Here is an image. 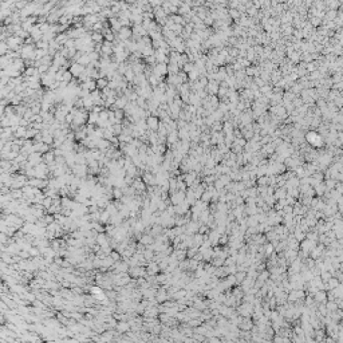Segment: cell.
Listing matches in <instances>:
<instances>
[{"label": "cell", "mask_w": 343, "mask_h": 343, "mask_svg": "<svg viewBox=\"0 0 343 343\" xmlns=\"http://www.w3.org/2000/svg\"><path fill=\"white\" fill-rule=\"evenodd\" d=\"M160 119L158 117H154V115H150V117L146 118V123H148V128L150 130H153V132H157L160 128Z\"/></svg>", "instance_id": "1"}, {"label": "cell", "mask_w": 343, "mask_h": 343, "mask_svg": "<svg viewBox=\"0 0 343 343\" xmlns=\"http://www.w3.org/2000/svg\"><path fill=\"white\" fill-rule=\"evenodd\" d=\"M153 72L156 75H158V76H164V75H166L168 74V64L166 63H156L154 64V70H153Z\"/></svg>", "instance_id": "2"}, {"label": "cell", "mask_w": 343, "mask_h": 343, "mask_svg": "<svg viewBox=\"0 0 343 343\" xmlns=\"http://www.w3.org/2000/svg\"><path fill=\"white\" fill-rule=\"evenodd\" d=\"M84 70H86V68H84L83 64L76 63V62H75V63H72L71 66H70V68H68V71H70L71 74L75 76V78H78V76H79L80 74H82V72H83Z\"/></svg>", "instance_id": "3"}, {"label": "cell", "mask_w": 343, "mask_h": 343, "mask_svg": "<svg viewBox=\"0 0 343 343\" xmlns=\"http://www.w3.org/2000/svg\"><path fill=\"white\" fill-rule=\"evenodd\" d=\"M161 271L160 269V264L157 263V261H149L148 263V267H146V272H148V275H157Z\"/></svg>", "instance_id": "4"}, {"label": "cell", "mask_w": 343, "mask_h": 343, "mask_svg": "<svg viewBox=\"0 0 343 343\" xmlns=\"http://www.w3.org/2000/svg\"><path fill=\"white\" fill-rule=\"evenodd\" d=\"M115 330L118 331V334H126L128 331L132 330V327H130V323L128 321H118V325L115 327Z\"/></svg>", "instance_id": "5"}, {"label": "cell", "mask_w": 343, "mask_h": 343, "mask_svg": "<svg viewBox=\"0 0 343 343\" xmlns=\"http://www.w3.org/2000/svg\"><path fill=\"white\" fill-rule=\"evenodd\" d=\"M132 35H133V30H130L129 27H122V28L118 31V38L121 40H123V42L129 40Z\"/></svg>", "instance_id": "6"}, {"label": "cell", "mask_w": 343, "mask_h": 343, "mask_svg": "<svg viewBox=\"0 0 343 343\" xmlns=\"http://www.w3.org/2000/svg\"><path fill=\"white\" fill-rule=\"evenodd\" d=\"M138 243H141V244H144V245H150V244H153L154 243V236L152 233H142L141 235V237H140V240H138Z\"/></svg>", "instance_id": "7"}, {"label": "cell", "mask_w": 343, "mask_h": 343, "mask_svg": "<svg viewBox=\"0 0 343 343\" xmlns=\"http://www.w3.org/2000/svg\"><path fill=\"white\" fill-rule=\"evenodd\" d=\"M55 153H54V150H48L47 153L43 154V162H46L47 165H54L56 164L55 162Z\"/></svg>", "instance_id": "8"}, {"label": "cell", "mask_w": 343, "mask_h": 343, "mask_svg": "<svg viewBox=\"0 0 343 343\" xmlns=\"http://www.w3.org/2000/svg\"><path fill=\"white\" fill-rule=\"evenodd\" d=\"M109 86V79L105 78V76H101V78L97 79V87L99 90H103L105 87Z\"/></svg>", "instance_id": "9"}, {"label": "cell", "mask_w": 343, "mask_h": 343, "mask_svg": "<svg viewBox=\"0 0 343 343\" xmlns=\"http://www.w3.org/2000/svg\"><path fill=\"white\" fill-rule=\"evenodd\" d=\"M99 121V113H95V111H91L88 114V123L90 125H97Z\"/></svg>", "instance_id": "10"}, {"label": "cell", "mask_w": 343, "mask_h": 343, "mask_svg": "<svg viewBox=\"0 0 343 343\" xmlns=\"http://www.w3.org/2000/svg\"><path fill=\"white\" fill-rule=\"evenodd\" d=\"M91 39H92V42H97V43H103V35H102V32H99V31H95V32H92L91 34Z\"/></svg>", "instance_id": "11"}, {"label": "cell", "mask_w": 343, "mask_h": 343, "mask_svg": "<svg viewBox=\"0 0 343 343\" xmlns=\"http://www.w3.org/2000/svg\"><path fill=\"white\" fill-rule=\"evenodd\" d=\"M42 204H43V206L46 208V209H48V208L54 204V198H52V197H48V196H46V198L43 200V202H42Z\"/></svg>", "instance_id": "12"}, {"label": "cell", "mask_w": 343, "mask_h": 343, "mask_svg": "<svg viewBox=\"0 0 343 343\" xmlns=\"http://www.w3.org/2000/svg\"><path fill=\"white\" fill-rule=\"evenodd\" d=\"M186 200H188L189 202L193 201V200H194V193H193V192H189V193L186 194Z\"/></svg>", "instance_id": "13"}, {"label": "cell", "mask_w": 343, "mask_h": 343, "mask_svg": "<svg viewBox=\"0 0 343 343\" xmlns=\"http://www.w3.org/2000/svg\"><path fill=\"white\" fill-rule=\"evenodd\" d=\"M184 70L185 71H190V70H193V66H192L190 63H186V64H184Z\"/></svg>", "instance_id": "14"}, {"label": "cell", "mask_w": 343, "mask_h": 343, "mask_svg": "<svg viewBox=\"0 0 343 343\" xmlns=\"http://www.w3.org/2000/svg\"><path fill=\"white\" fill-rule=\"evenodd\" d=\"M16 7H18V8H24V7H26V2H22V3H16Z\"/></svg>", "instance_id": "15"}]
</instances>
